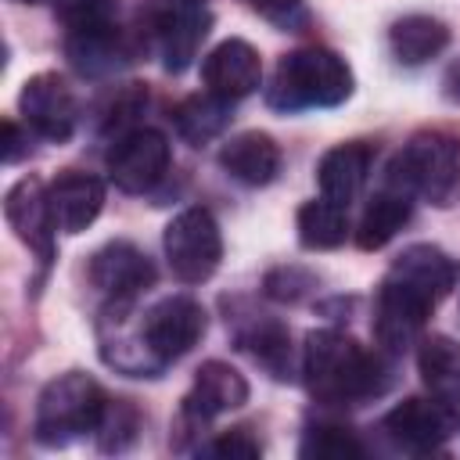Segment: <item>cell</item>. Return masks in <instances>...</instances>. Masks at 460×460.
I'll use <instances>...</instances> for the list:
<instances>
[{
    "label": "cell",
    "instance_id": "cell-34",
    "mask_svg": "<svg viewBox=\"0 0 460 460\" xmlns=\"http://www.w3.org/2000/svg\"><path fill=\"white\" fill-rule=\"evenodd\" d=\"M169 4H183V7H201L205 0H169Z\"/></svg>",
    "mask_w": 460,
    "mask_h": 460
},
{
    "label": "cell",
    "instance_id": "cell-21",
    "mask_svg": "<svg viewBox=\"0 0 460 460\" xmlns=\"http://www.w3.org/2000/svg\"><path fill=\"white\" fill-rule=\"evenodd\" d=\"M410 198H413V194H410L402 183L388 180L385 190H377V194L370 198V205L363 208V219H359V226H356V244H359L363 252L385 248V244L402 230V223L410 219Z\"/></svg>",
    "mask_w": 460,
    "mask_h": 460
},
{
    "label": "cell",
    "instance_id": "cell-35",
    "mask_svg": "<svg viewBox=\"0 0 460 460\" xmlns=\"http://www.w3.org/2000/svg\"><path fill=\"white\" fill-rule=\"evenodd\" d=\"M14 4H47V0H14Z\"/></svg>",
    "mask_w": 460,
    "mask_h": 460
},
{
    "label": "cell",
    "instance_id": "cell-7",
    "mask_svg": "<svg viewBox=\"0 0 460 460\" xmlns=\"http://www.w3.org/2000/svg\"><path fill=\"white\" fill-rule=\"evenodd\" d=\"M140 334L147 341V349L162 359V363H172L180 356H187L201 334H205V309L187 298V295H169L162 298L158 305L147 309L144 323H140Z\"/></svg>",
    "mask_w": 460,
    "mask_h": 460
},
{
    "label": "cell",
    "instance_id": "cell-32",
    "mask_svg": "<svg viewBox=\"0 0 460 460\" xmlns=\"http://www.w3.org/2000/svg\"><path fill=\"white\" fill-rule=\"evenodd\" d=\"M22 155H25V147H22L18 126L14 122H4V162H18Z\"/></svg>",
    "mask_w": 460,
    "mask_h": 460
},
{
    "label": "cell",
    "instance_id": "cell-4",
    "mask_svg": "<svg viewBox=\"0 0 460 460\" xmlns=\"http://www.w3.org/2000/svg\"><path fill=\"white\" fill-rule=\"evenodd\" d=\"M388 180L435 208H453L460 201V140L438 129L417 133L388 165Z\"/></svg>",
    "mask_w": 460,
    "mask_h": 460
},
{
    "label": "cell",
    "instance_id": "cell-11",
    "mask_svg": "<svg viewBox=\"0 0 460 460\" xmlns=\"http://www.w3.org/2000/svg\"><path fill=\"white\" fill-rule=\"evenodd\" d=\"M90 280L111 302H133L140 291H147L155 284V266L137 244L111 241L90 259Z\"/></svg>",
    "mask_w": 460,
    "mask_h": 460
},
{
    "label": "cell",
    "instance_id": "cell-30",
    "mask_svg": "<svg viewBox=\"0 0 460 460\" xmlns=\"http://www.w3.org/2000/svg\"><path fill=\"white\" fill-rule=\"evenodd\" d=\"M212 456H223V460H255L262 453V446L244 431V428H234V431H223L212 446H208Z\"/></svg>",
    "mask_w": 460,
    "mask_h": 460
},
{
    "label": "cell",
    "instance_id": "cell-18",
    "mask_svg": "<svg viewBox=\"0 0 460 460\" xmlns=\"http://www.w3.org/2000/svg\"><path fill=\"white\" fill-rule=\"evenodd\" d=\"M431 316V305L410 295L406 288L385 280L377 295V316H374V334L388 352H402L417 341L424 320Z\"/></svg>",
    "mask_w": 460,
    "mask_h": 460
},
{
    "label": "cell",
    "instance_id": "cell-15",
    "mask_svg": "<svg viewBox=\"0 0 460 460\" xmlns=\"http://www.w3.org/2000/svg\"><path fill=\"white\" fill-rule=\"evenodd\" d=\"M4 216H7L11 230L40 255V262L54 259V219H50L47 190L40 180L22 176L4 198Z\"/></svg>",
    "mask_w": 460,
    "mask_h": 460
},
{
    "label": "cell",
    "instance_id": "cell-26",
    "mask_svg": "<svg viewBox=\"0 0 460 460\" xmlns=\"http://www.w3.org/2000/svg\"><path fill=\"white\" fill-rule=\"evenodd\" d=\"M241 345L255 356V363H262L277 381H284L291 374V341H288V331L277 323V320H255L244 334H241Z\"/></svg>",
    "mask_w": 460,
    "mask_h": 460
},
{
    "label": "cell",
    "instance_id": "cell-19",
    "mask_svg": "<svg viewBox=\"0 0 460 460\" xmlns=\"http://www.w3.org/2000/svg\"><path fill=\"white\" fill-rule=\"evenodd\" d=\"M219 165L237 180V183H248V187H266L273 183V176L280 172V147L270 133H259V129H248V133H237L223 144L219 151Z\"/></svg>",
    "mask_w": 460,
    "mask_h": 460
},
{
    "label": "cell",
    "instance_id": "cell-2",
    "mask_svg": "<svg viewBox=\"0 0 460 460\" xmlns=\"http://www.w3.org/2000/svg\"><path fill=\"white\" fill-rule=\"evenodd\" d=\"M349 93H352L349 65L334 50L302 47L277 61L266 101L277 111H302V108H334Z\"/></svg>",
    "mask_w": 460,
    "mask_h": 460
},
{
    "label": "cell",
    "instance_id": "cell-29",
    "mask_svg": "<svg viewBox=\"0 0 460 460\" xmlns=\"http://www.w3.org/2000/svg\"><path fill=\"white\" fill-rule=\"evenodd\" d=\"M309 288H313V277L298 266H280L266 277V295L277 298V302H298Z\"/></svg>",
    "mask_w": 460,
    "mask_h": 460
},
{
    "label": "cell",
    "instance_id": "cell-14",
    "mask_svg": "<svg viewBox=\"0 0 460 460\" xmlns=\"http://www.w3.org/2000/svg\"><path fill=\"white\" fill-rule=\"evenodd\" d=\"M201 79L212 93L226 97V101H241L248 93L259 90L262 83V61L259 50L244 40H223L219 47H212L201 61Z\"/></svg>",
    "mask_w": 460,
    "mask_h": 460
},
{
    "label": "cell",
    "instance_id": "cell-22",
    "mask_svg": "<svg viewBox=\"0 0 460 460\" xmlns=\"http://www.w3.org/2000/svg\"><path fill=\"white\" fill-rule=\"evenodd\" d=\"M367 169H370V147L367 144H338V147H331L320 158V169H316L323 198H331L338 205H349L359 194V187L367 180Z\"/></svg>",
    "mask_w": 460,
    "mask_h": 460
},
{
    "label": "cell",
    "instance_id": "cell-31",
    "mask_svg": "<svg viewBox=\"0 0 460 460\" xmlns=\"http://www.w3.org/2000/svg\"><path fill=\"white\" fill-rule=\"evenodd\" d=\"M252 11H259L262 18H273V22H280V25H288L291 22V14L298 11V4L302 0H244Z\"/></svg>",
    "mask_w": 460,
    "mask_h": 460
},
{
    "label": "cell",
    "instance_id": "cell-27",
    "mask_svg": "<svg viewBox=\"0 0 460 460\" xmlns=\"http://www.w3.org/2000/svg\"><path fill=\"white\" fill-rule=\"evenodd\" d=\"M305 460H359L363 442L341 424H313L298 446Z\"/></svg>",
    "mask_w": 460,
    "mask_h": 460
},
{
    "label": "cell",
    "instance_id": "cell-20",
    "mask_svg": "<svg viewBox=\"0 0 460 460\" xmlns=\"http://www.w3.org/2000/svg\"><path fill=\"white\" fill-rule=\"evenodd\" d=\"M417 367L431 399H438L460 420V345L442 334L424 338L417 352Z\"/></svg>",
    "mask_w": 460,
    "mask_h": 460
},
{
    "label": "cell",
    "instance_id": "cell-5",
    "mask_svg": "<svg viewBox=\"0 0 460 460\" xmlns=\"http://www.w3.org/2000/svg\"><path fill=\"white\" fill-rule=\"evenodd\" d=\"M165 259L176 280L183 284H201L216 273L223 259V237L208 208H183L169 226H165Z\"/></svg>",
    "mask_w": 460,
    "mask_h": 460
},
{
    "label": "cell",
    "instance_id": "cell-28",
    "mask_svg": "<svg viewBox=\"0 0 460 460\" xmlns=\"http://www.w3.org/2000/svg\"><path fill=\"white\" fill-rule=\"evenodd\" d=\"M137 428H140V417L129 402H111L108 399V410L101 417V428H97V446L104 453H122L137 442Z\"/></svg>",
    "mask_w": 460,
    "mask_h": 460
},
{
    "label": "cell",
    "instance_id": "cell-23",
    "mask_svg": "<svg viewBox=\"0 0 460 460\" xmlns=\"http://www.w3.org/2000/svg\"><path fill=\"white\" fill-rule=\"evenodd\" d=\"M449 43V29L431 14H406L388 29V47L402 65H424Z\"/></svg>",
    "mask_w": 460,
    "mask_h": 460
},
{
    "label": "cell",
    "instance_id": "cell-24",
    "mask_svg": "<svg viewBox=\"0 0 460 460\" xmlns=\"http://www.w3.org/2000/svg\"><path fill=\"white\" fill-rule=\"evenodd\" d=\"M230 104L234 101H226V97H219L212 90L180 101L176 111H172L176 133L183 140H190V144H208L212 137H219L230 126Z\"/></svg>",
    "mask_w": 460,
    "mask_h": 460
},
{
    "label": "cell",
    "instance_id": "cell-10",
    "mask_svg": "<svg viewBox=\"0 0 460 460\" xmlns=\"http://www.w3.org/2000/svg\"><path fill=\"white\" fill-rule=\"evenodd\" d=\"M248 402V381L244 374H237L230 363L223 359H208L198 367L194 385L183 399V420H190L194 428H201L205 420L241 410Z\"/></svg>",
    "mask_w": 460,
    "mask_h": 460
},
{
    "label": "cell",
    "instance_id": "cell-8",
    "mask_svg": "<svg viewBox=\"0 0 460 460\" xmlns=\"http://www.w3.org/2000/svg\"><path fill=\"white\" fill-rule=\"evenodd\" d=\"M18 108H22L25 126L50 144H65L79 119V104H75L72 90L54 72H40V75L25 79V86L18 93Z\"/></svg>",
    "mask_w": 460,
    "mask_h": 460
},
{
    "label": "cell",
    "instance_id": "cell-16",
    "mask_svg": "<svg viewBox=\"0 0 460 460\" xmlns=\"http://www.w3.org/2000/svg\"><path fill=\"white\" fill-rule=\"evenodd\" d=\"M208 25H212V18L201 7L169 4L162 14H155L151 36H155V47L162 54V65L169 72H183L194 61L201 40L208 36Z\"/></svg>",
    "mask_w": 460,
    "mask_h": 460
},
{
    "label": "cell",
    "instance_id": "cell-9",
    "mask_svg": "<svg viewBox=\"0 0 460 460\" xmlns=\"http://www.w3.org/2000/svg\"><path fill=\"white\" fill-rule=\"evenodd\" d=\"M453 424H456V417L438 399H420V395L402 399L381 420L388 438L406 453H435V449H442L446 438L453 435Z\"/></svg>",
    "mask_w": 460,
    "mask_h": 460
},
{
    "label": "cell",
    "instance_id": "cell-6",
    "mask_svg": "<svg viewBox=\"0 0 460 460\" xmlns=\"http://www.w3.org/2000/svg\"><path fill=\"white\" fill-rule=\"evenodd\" d=\"M169 140L158 129H126L108 151V176L126 194L151 190L169 169Z\"/></svg>",
    "mask_w": 460,
    "mask_h": 460
},
{
    "label": "cell",
    "instance_id": "cell-13",
    "mask_svg": "<svg viewBox=\"0 0 460 460\" xmlns=\"http://www.w3.org/2000/svg\"><path fill=\"white\" fill-rule=\"evenodd\" d=\"M65 50H68V61H72L83 75H111V72H119L126 61H133L129 40H126L108 18L72 22V32H68Z\"/></svg>",
    "mask_w": 460,
    "mask_h": 460
},
{
    "label": "cell",
    "instance_id": "cell-17",
    "mask_svg": "<svg viewBox=\"0 0 460 460\" xmlns=\"http://www.w3.org/2000/svg\"><path fill=\"white\" fill-rule=\"evenodd\" d=\"M47 205L54 230L83 234L104 208V183L90 172H65L47 187Z\"/></svg>",
    "mask_w": 460,
    "mask_h": 460
},
{
    "label": "cell",
    "instance_id": "cell-1",
    "mask_svg": "<svg viewBox=\"0 0 460 460\" xmlns=\"http://www.w3.org/2000/svg\"><path fill=\"white\" fill-rule=\"evenodd\" d=\"M377 356L341 331H313L302 349V377L316 402L359 406L385 388Z\"/></svg>",
    "mask_w": 460,
    "mask_h": 460
},
{
    "label": "cell",
    "instance_id": "cell-3",
    "mask_svg": "<svg viewBox=\"0 0 460 460\" xmlns=\"http://www.w3.org/2000/svg\"><path fill=\"white\" fill-rule=\"evenodd\" d=\"M104 410H108V395L93 377H86L79 370L61 374L40 392L32 435L40 446H50V449L68 446L79 435L97 431Z\"/></svg>",
    "mask_w": 460,
    "mask_h": 460
},
{
    "label": "cell",
    "instance_id": "cell-25",
    "mask_svg": "<svg viewBox=\"0 0 460 460\" xmlns=\"http://www.w3.org/2000/svg\"><path fill=\"white\" fill-rule=\"evenodd\" d=\"M345 237H349V205L320 198V201H305L298 208V241H302V248L327 252V248L345 244Z\"/></svg>",
    "mask_w": 460,
    "mask_h": 460
},
{
    "label": "cell",
    "instance_id": "cell-33",
    "mask_svg": "<svg viewBox=\"0 0 460 460\" xmlns=\"http://www.w3.org/2000/svg\"><path fill=\"white\" fill-rule=\"evenodd\" d=\"M446 97H453V101H460V61L446 72Z\"/></svg>",
    "mask_w": 460,
    "mask_h": 460
},
{
    "label": "cell",
    "instance_id": "cell-12",
    "mask_svg": "<svg viewBox=\"0 0 460 460\" xmlns=\"http://www.w3.org/2000/svg\"><path fill=\"white\" fill-rule=\"evenodd\" d=\"M385 280L406 288L410 295H417L420 302H428V305L435 309V305L453 291V284H456V266H453V259H449L442 248H435V244H410V248H402V255L392 262V270H388Z\"/></svg>",
    "mask_w": 460,
    "mask_h": 460
}]
</instances>
